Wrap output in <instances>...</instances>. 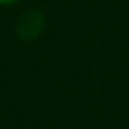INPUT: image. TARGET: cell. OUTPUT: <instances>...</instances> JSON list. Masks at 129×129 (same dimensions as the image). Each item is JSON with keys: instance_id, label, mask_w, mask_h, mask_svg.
Here are the masks:
<instances>
[{"instance_id": "obj_1", "label": "cell", "mask_w": 129, "mask_h": 129, "mask_svg": "<svg viewBox=\"0 0 129 129\" xmlns=\"http://www.w3.org/2000/svg\"><path fill=\"white\" fill-rule=\"evenodd\" d=\"M9 2H14V0H0V4H9Z\"/></svg>"}]
</instances>
